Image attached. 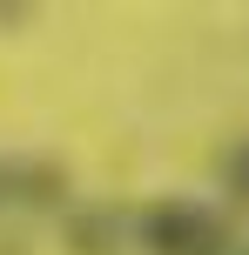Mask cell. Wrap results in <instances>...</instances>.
Masks as SVG:
<instances>
[{
    "label": "cell",
    "instance_id": "1",
    "mask_svg": "<svg viewBox=\"0 0 249 255\" xmlns=\"http://www.w3.org/2000/svg\"><path fill=\"white\" fill-rule=\"evenodd\" d=\"M142 249L148 255H223L229 222L196 195H162L142 208Z\"/></svg>",
    "mask_w": 249,
    "mask_h": 255
},
{
    "label": "cell",
    "instance_id": "2",
    "mask_svg": "<svg viewBox=\"0 0 249 255\" xmlns=\"http://www.w3.org/2000/svg\"><path fill=\"white\" fill-rule=\"evenodd\" d=\"M223 181H229V195H236V202L249 208V141H243L236 154H229V168H223Z\"/></svg>",
    "mask_w": 249,
    "mask_h": 255
}]
</instances>
